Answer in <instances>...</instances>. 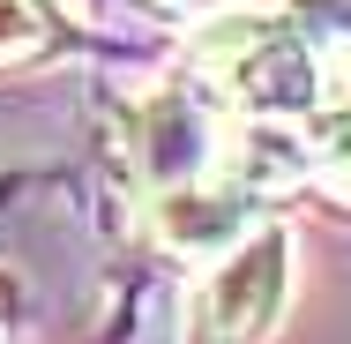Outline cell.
<instances>
[{"label":"cell","mask_w":351,"mask_h":344,"mask_svg":"<svg viewBox=\"0 0 351 344\" xmlns=\"http://www.w3.org/2000/svg\"><path fill=\"white\" fill-rule=\"evenodd\" d=\"M187 75L210 105H232L247 120H291V113H314V98H322L314 38L262 8L210 15L187 45Z\"/></svg>","instance_id":"1"},{"label":"cell","mask_w":351,"mask_h":344,"mask_svg":"<svg viewBox=\"0 0 351 344\" xmlns=\"http://www.w3.org/2000/svg\"><path fill=\"white\" fill-rule=\"evenodd\" d=\"M284 299H291V232L254 225L232 255H217V270L195 292V322L187 344H262L277 330Z\"/></svg>","instance_id":"2"},{"label":"cell","mask_w":351,"mask_h":344,"mask_svg":"<svg viewBox=\"0 0 351 344\" xmlns=\"http://www.w3.org/2000/svg\"><path fill=\"white\" fill-rule=\"evenodd\" d=\"M254 225H262V195H247V187L224 180V172H202V180H187V187H157V195H149V232H157V247L180 255V262L232 255Z\"/></svg>","instance_id":"3"},{"label":"cell","mask_w":351,"mask_h":344,"mask_svg":"<svg viewBox=\"0 0 351 344\" xmlns=\"http://www.w3.org/2000/svg\"><path fill=\"white\" fill-rule=\"evenodd\" d=\"M217 150H224L217 142V105L202 90H157V98H142L135 128H128V157H135L149 195L217 172Z\"/></svg>","instance_id":"4"},{"label":"cell","mask_w":351,"mask_h":344,"mask_svg":"<svg viewBox=\"0 0 351 344\" xmlns=\"http://www.w3.org/2000/svg\"><path fill=\"white\" fill-rule=\"evenodd\" d=\"M217 172L239 180L247 195L277 203V195H291V187H306V135L284 128V120H247L239 135L217 150Z\"/></svg>","instance_id":"5"},{"label":"cell","mask_w":351,"mask_h":344,"mask_svg":"<svg viewBox=\"0 0 351 344\" xmlns=\"http://www.w3.org/2000/svg\"><path fill=\"white\" fill-rule=\"evenodd\" d=\"M306 187H322L337 209H351V113H314V128H306Z\"/></svg>","instance_id":"6"},{"label":"cell","mask_w":351,"mask_h":344,"mask_svg":"<svg viewBox=\"0 0 351 344\" xmlns=\"http://www.w3.org/2000/svg\"><path fill=\"white\" fill-rule=\"evenodd\" d=\"M60 38H68V23H60L53 0H0V68L45 60Z\"/></svg>","instance_id":"7"},{"label":"cell","mask_w":351,"mask_h":344,"mask_svg":"<svg viewBox=\"0 0 351 344\" xmlns=\"http://www.w3.org/2000/svg\"><path fill=\"white\" fill-rule=\"evenodd\" d=\"M284 15L306 30V38H329V45H351V0H284Z\"/></svg>","instance_id":"8"}]
</instances>
